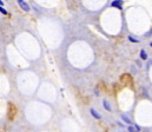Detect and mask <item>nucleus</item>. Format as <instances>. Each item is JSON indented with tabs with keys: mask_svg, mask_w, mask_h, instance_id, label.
Instances as JSON below:
<instances>
[{
	"mask_svg": "<svg viewBox=\"0 0 152 132\" xmlns=\"http://www.w3.org/2000/svg\"><path fill=\"white\" fill-rule=\"evenodd\" d=\"M111 6L112 7H117V8H119V9H121L123 8V0H114L111 2Z\"/></svg>",
	"mask_w": 152,
	"mask_h": 132,
	"instance_id": "nucleus-1",
	"label": "nucleus"
},
{
	"mask_svg": "<svg viewBox=\"0 0 152 132\" xmlns=\"http://www.w3.org/2000/svg\"><path fill=\"white\" fill-rule=\"evenodd\" d=\"M18 2H19L20 7H21L24 11H26V12H28V11H30V6H28L24 0H18Z\"/></svg>",
	"mask_w": 152,
	"mask_h": 132,
	"instance_id": "nucleus-2",
	"label": "nucleus"
},
{
	"mask_svg": "<svg viewBox=\"0 0 152 132\" xmlns=\"http://www.w3.org/2000/svg\"><path fill=\"white\" fill-rule=\"evenodd\" d=\"M91 114H92V116H93L96 119H100V116H99V114H98V112H97L96 110H93V109L91 110Z\"/></svg>",
	"mask_w": 152,
	"mask_h": 132,
	"instance_id": "nucleus-3",
	"label": "nucleus"
},
{
	"mask_svg": "<svg viewBox=\"0 0 152 132\" xmlns=\"http://www.w3.org/2000/svg\"><path fill=\"white\" fill-rule=\"evenodd\" d=\"M129 131H130V132H138V131H139V126H136V128L130 126V128H129Z\"/></svg>",
	"mask_w": 152,
	"mask_h": 132,
	"instance_id": "nucleus-4",
	"label": "nucleus"
},
{
	"mask_svg": "<svg viewBox=\"0 0 152 132\" xmlns=\"http://www.w3.org/2000/svg\"><path fill=\"white\" fill-rule=\"evenodd\" d=\"M104 105H105V109H106L107 111H110V110H111V107L109 106V103H107L106 100H104Z\"/></svg>",
	"mask_w": 152,
	"mask_h": 132,
	"instance_id": "nucleus-5",
	"label": "nucleus"
},
{
	"mask_svg": "<svg viewBox=\"0 0 152 132\" xmlns=\"http://www.w3.org/2000/svg\"><path fill=\"white\" fill-rule=\"evenodd\" d=\"M140 55H142V58H143V59H146V58H148V57H146L145 51H142V52H140Z\"/></svg>",
	"mask_w": 152,
	"mask_h": 132,
	"instance_id": "nucleus-6",
	"label": "nucleus"
},
{
	"mask_svg": "<svg viewBox=\"0 0 152 132\" xmlns=\"http://www.w3.org/2000/svg\"><path fill=\"white\" fill-rule=\"evenodd\" d=\"M123 119H124V120H125V122H127V123H129V124H131V120H130V119H129V118H127V117H126V116H123Z\"/></svg>",
	"mask_w": 152,
	"mask_h": 132,
	"instance_id": "nucleus-7",
	"label": "nucleus"
},
{
	"mask_svg": "<svg viewBox=\"0 0 152 132\" xmlns=\"http://www.w3.org/2000/svg\"><path fill=\"white\" fill-rule=\"evenodd\" d=\"M129 40L130 42H132V43H138V40H136L134 38H132V37H129Z\"/></svg>",
	"mask_w": 152,
	"mask_h": 132,
	"instance_id": "nucleus-8",
	"label": "nucleus"
},
{
	"mask_svg": "<svg viewBox=\"0 0 152 132\" xmlns=\"http://www.w3.org/2000/svg\"><path fill=\"white\" fill-rule=\"evenodd\" d=\"M0 12H1V13H4V14H7V11H6V9H4L1 6H0Z\"/></svg>",
	"mask_w": 152,
	"mask_h": 132,
	"instance_id": "nucleus-9",
	"label": "nucleus"
},
{
	"mask_svg": "<svg viewBox=\"0 0 152 132\" xmlns=\"http://www.w3.org/2000/svg\"><path fill=\"white\" fill-rule=\"evenodd\" d=\"M2 5H4V2H2V1L0 0V6H2Z\"/></svg>",
	"mask_w": 152,
	"mask_h": 132,
	"instance_id": "nucleus-10",
	"label": "nucleus"
}]
</instances>
